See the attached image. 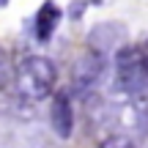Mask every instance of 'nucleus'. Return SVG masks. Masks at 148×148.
<instances>
[{
  "label": "nucleus",
  "mask_w": 148,
  "mask_h": 148,
  "mask_svg": "<svg viewBox=\"0 0 148 148\" xmlns=\"http://www.w3.org/2000/svg\"><path fill=\"white\" fill-rule=\"evenodd\" d=\"M55 82H58V69L49 58L41 55H27L14 69V90L25 101H41L52 96Z\"/></svg>",
  "instance_id": "f257e3e1"
},
{
  "label": "nucleus",
  "mask_w": 148,
  "mask_h": 148,
  "mask_svg": "<svg viewBox=\"0 0 148 148\" xmlns=\"http://www.w3.org/2000/svg\"><path fill=\"white\" fill-rule=\"evenodd\" d=\"M99 148H134V143L129 137H123V134H110V137H104L99 143Z\"/></svg>",
  "instance_id": "423d86ee"
},
{
  "label": "nucleus",
  "mask_w": 148,
  "mask_h": 148,
  "mask_svg": "<svg viewBox=\"0 0 148 148\" xmlns=\"http://www.w3.org/2000/svg\"><path fill=\"white\" fill-rule=\"evenodd\" d=\"M49 123H52L55 134L58 137H71L74 129V110H71V99L69 93H58L52 99V107H49Z\"/></svg>",
  "instance_id": "20e7f679"
},
{
  "label": "nucleus",
  "mask_w": 148,
  "mask_h": 148,
  "mask_svg": "<svg viewBox=\"0 0 148 148\" xmlns=\"http://www.w3.org/2000/svg\"><path fill=\"white\" fill-rule=\"evenodd\" d=\"M104 69H107L104 52H99V49H88V52L74 63V69H71V88L77 90V93H88L90 88L99 85Z\"/></svg>",
  "instance_id": "7ed1b4c3"
},
{
  "label": "nucleus",
  "mask_w": 148,
  "mask_h": 148,
  "mask_svg": "<svg viewBox=\"0 0 148 148\" xmlns=\"http://www.w3.org/2000/svg\"><path fill=\"white\" fill-rule=\"evenodd\" d=\"M8 79H11V60H8V55L0 49V90L8 85Z\"/></svg>",
  "instance_id": "0eeeda50"
},
{
  "label": "nucleus",
  "mask_w": 148,
  "mask_h": 148,
  "mask_svg": "<svg viewBox=\"0 0 148 148\" xmlns=\"http://www.w3.org/2000/svg\"><path fill=\"white\" fill-rule=\"evenodd\" d=\"M58 19H60L58 5L44 3L41 8H38L36 19H33V30H36V38H38V41H47V38L55 33V27H58Z\"/></svg>",
  "instance_id": "39448f33"
},
{
  "label": "nucleus",
  "mask_w": 148,
  "mask_h": 148,
  "mask_svg": "<svg viewBox=\"0 0 148 148\" xmlns=\"http://www.w3.org/2000/svg\"><path fill=\"white\" fill-rule=\"evenodd\" d=\"M115 82L123 93L140 96L143 88H148V58L140 49L126 47L115 58Z\"/></svg>",
  "instance_id": "f03ea898"
}]
</instances>
